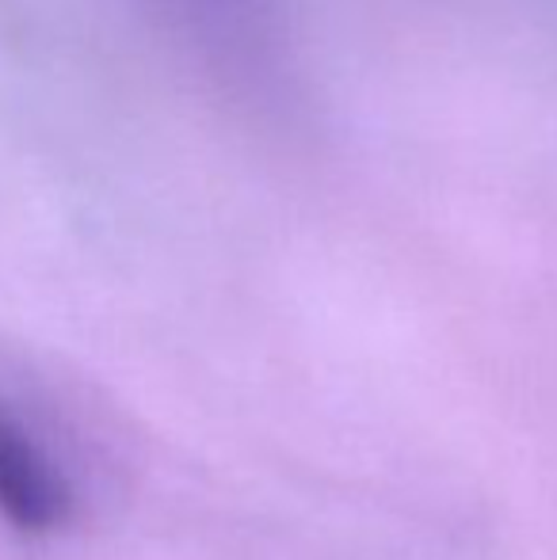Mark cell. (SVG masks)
I'll return each instance as SVG.
<instances>
[{
	"label": "cell",
	"mask_w": 557,
	"mask_h": 560,
	"mask_svg": "<svg viewBox=\"0 0 557 560\" xmlns=\"http://www.w3.org/2000/svg\"><path fill=\"white\" fill-rule=\"evenodd\" d=\"M0 515L20 534H54L73 515L69 480L4 405H0Z\"/></svg>",
	"instance_id": "cell-1"
}]
</instances>
